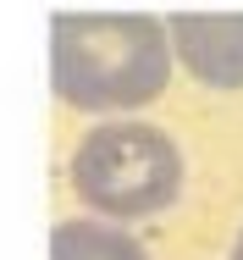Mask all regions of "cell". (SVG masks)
<instances>
[{
	"label": "cell",
	"mask_w": 243,
	"mask_h": 260,
	"mask_svg": "<svg viewBox=\"0 0 243 260\" xmlns=\"http://www.w3.org/2000/svg\"><path fill=\"white\" fill-rule=\"evenodd\" d=\"M171 28L144 11H55L50 78L78 111H138L171 78Z\"/></svg>",
	"instance_id": "1"
},
{
	"label": "cell",
	"mask_w": 243,
	"mask_h": 260,
	"mask_svg": "<svg viewBox=\"0 0 243 260\" xmlns=\"http://www.w3.org/2000/svg\"><path fill=\"white\" fill-rule=\"evenodd\" d=\"M72 188L99 216L138 221L183 194V155L149 122H105L72 155Z\"/></svg>",
	"instance_id": "2"
},
{
	"label": "cell",
	"mask_w": 243,
	"mask_h": 260,
	"mask_svg": "<svg viewBox=\"0 0 243 260\" xmlns=\"http://www.w3.org/2000/svg\"><path fill=\"white\" fill-rule=\"evenodd\" d=\"M171 50L199 83L243 89V11H177Z\"/></svg>",
	"instance_id": "3"
},
{
	"label": "cell",
	"mask_w": 243,
	"mask_h": 260,
	"mask_svg": "<svg viewBox=\"0 0 243 260\" xmlns=\"http://www.w3.org/2000/svg\"><path fill=\"white\" fill-rule=\"evenodd\" d=\"M50 260H149L138 238L105 221H61L50 238Z\"/></svg>",
	"instance_id": "4"
},
{
	"label": "cell",
	"mask_w": 243,
	"mask_h": 260,
	"mask_svg": "<svg viewBox=\"0 0 243 260\" xmlns=\"http://www.w3.org/2000/svg\"><path fill=\"white\" fill-rule=\"evenodd\" d=\"M232 260H243V233H238V244H232Z\"/></svg>",
	"instance_id": "5"
}]
</instances>
